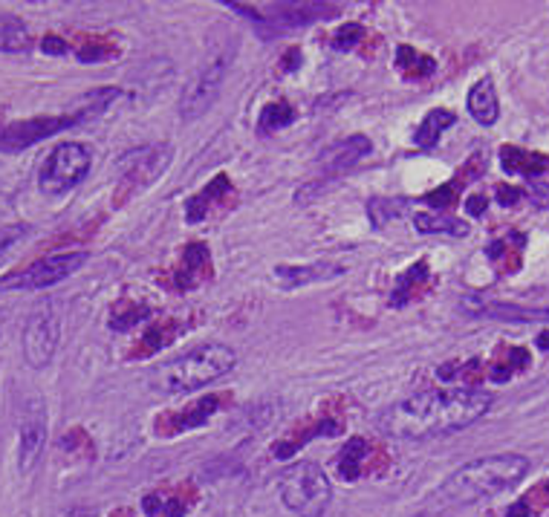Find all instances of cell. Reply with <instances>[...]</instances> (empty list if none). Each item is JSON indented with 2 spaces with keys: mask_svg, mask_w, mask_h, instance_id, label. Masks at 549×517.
I'll list each match as a JSON object with an SVG mask.
<instances>
[{
  "mask_svg": "<svg viewBox=\"0 0 549 517\" xmlns=\"http://www.w3.org/2000/svg\"><path fill=\"white\" fill-rule=\"evenodd\" d=\"M494 396L477 387L419 390L379 416V431L396 439H431L474 425L489 413Z\"/></svg>",
  "mask_w": 549,
  "mask_h": 517,
  "instance_id": "1",
  "label": "cell"
},
{
  "mask_svg": "<svg viewBox=\"0 0 549 517\" xmlns=\"http://www.w3.org/2000/svg\"><path fill=\"white\" fill-rule=\"evenodd\" d=\"M529 474V460L520 453H492L474 462H466L436 488L434 500L443 506H471L489 500L501 491L518 486Z\"/></svg>",
  "mask_w": 549,
  "mask_h": 517,
  "instance_id": "2",
  "label": "cell"
},
{
  "mask_svg": "<svg viewBox=\"0 0 549 517\" xmlns=\"http://www.w3.org/2000/svg\"><path fill=\"white\" fill-rule=\"evenodd\" d=\"M237 364V352L226 344H199L185 356L168 364H159L151 373V385L159 394H182V390H197L211 382L223 379Z\"/></svg>",
  "mask_w": 549,
  "mask_h": 517,
  "instance_id": "3",
  "label": "cell"
},
{
  "mask_svg": "<svg viewBox=\"0 0 549 517\" xmlns=\"http://www.w3.org/2000/svg\"><path fill=\"white\" fill-rule=\"evenodd\" d=\"M119 96V90H98L93 96V105L84 107V110H72V113H64V116H35V119H23V122H12L6 124L4 131H0V150H23L30 145H38L44 139L55 136L61 131H70L76 128V124L87 122L98 116L114 98Z\"/></svg>",
  "mask_w": 549,
  "mask_h": 517,
  "instance_id": "4",
  "label": "cell"
},
{
  "mask_svg": "<svg viewBox=\"0 0 549 517\" xmlns=\"http://www.w3.org/2000/svg\"><path fill=\"white\" fill-rule=\"evenodd\" d=\"M281 500L298 517H321L330 509L333 486L316 462H298L281 477Z\"/></svg>",
  "mask_w": 549,
  "mask_h": 517,
  "instance_id": "5",
  "label": "cell"
},
{
  "mask_svg": "<svg viewBox=\"0 0 549 517\" xmlns=\"http://www.w3.org/2000/svg\"><path fill=\"white\" fill-rule=\"evenodd\" d=\"M90 148L81 142H61L53 154L44 159L38 185L49 197H61L72 191L90 171Z\"/></svg>",
  "mask_w": 549,
  "mask_h": 517,
  "instance_id": "6",
  "label": "cell"
},
{
  "mask_svg": "<svg viewBox=\"0 0 549 517\" xmlns=\"http://www.w3.org/2000/svg\"><path fill=\"white\" fill-rule=\"evenodd\" d=\"M229 67H232V53L229 49H223V53L211 55L199 72L191 79V84L185 87L182 93V102H180V113L182 119H197L203 116V113L217 102V96L223 90V81H226L229 75Z\"/></svg>",
  "mask_w": 549,
  "mask_h": 517,
  "instance_id": "7",
  "label": "cell"
},
{
  "mask_svg": "<svg viewBox=\"0 0 549 517\" xmlns=\"http://www.w3.org/2000/svg\"><path fill=\"white\" fill-rule=\"evenodd\" d=\"M87 251H61V255H49L38 263H32L23 272L6 275L0 281V289H46L61 281H67L70 275H76L87 263Z\"/></svg>",
  "mask_w": 549,
  "mask_h": 517,
  "instance_id": "8",
  "label": "cell"
},
{
  "mask_svg": "<svg viewBox=\"0 0 549 517\" xmlns=\"http://www.w3.org/2000/svg\"><path fill=\"white\" fill-rule=\"evenodd\" d=\"M226 6L234 12H243V15H249V18H255V23H260L266 32L307 27V23H313V21L339 15V6H330V4H274V6H269L266 18H260L255 6H243V4H226Z\"/></svg>",
  "mask_w": 549,
  "mask_h": 517,
  "instance_id": "9",
  "label": "cell"
},
{
  "mask_svg": "<svg viewBox=\"0 0 549 517\" xmlns=\"http://www.w3.org/2000/svg\"><path fill=\"white\" fill-rule=\"evenodd\" d=\"M171 162V145H154V148H142L124 159V171H122V182L116 191V206H122L124 199H131L133 194L145 191L156 176L168 168Z\"/></svg>",
  "mask_w": 549,
  "mask_h": 517,
  "instance_id": "10",
  "label": "cell"
},
{
  "mask_svg": "<svg viewBox=\"0 0 549 517\" xmlns=\"http://www.w3.org/2000/svg\"><path fill=\"white\" fill-rule=\"evenodd\" d=\"M58 347V318L53 307H41L23 330V356L32 368H46Z\"/></svg>",
  "mask_w": 549,
  "mask_h": 517,
  "instance_id": "11",
  "label": "cell"
},
{
  "mask_svg": "<svg viewBox=\"0 0 549 517\" xmlns=\"http://www.w3.org/2000/svg\"><path fill=\"white\" fill-rule=\"evenodd\" d=\"M373 150L370 139L361 136V133H353L342 139V142H335L333 148H327L318 159V168L324 174V180H335V176H342L344 171L356 168L361 159Z\"/></svg>",
  "mask_w": 549,
  "mask_h": 517,
  "instance_id": "12",
  "label": "cell"
},
{
  "mask_svg": "<svg viewBox=\"0 0 549 517\" xmlns=\"http://www.w3.org/2000/svg\"><path fill=\"white\" fill-rule=\"evenodd\" d=\"M463 309L474 318H494V321H511V324H532V321H549V309L538 307H518V304H501V301H480V298H463Z\"/></svg>",
  "mask_w": 549,
  "mask_h": 517,
  "instance_id": "13",
  "label": "cell"
},
{
  "mask_svg": "<svg viewBox=\"0 0 549 517\" xmlns=\"http://www.w3.org/2000/svg\"><path fill=\"white\" fill-rule=\"evenodd\" d=\"M46 443V413L41 405H35L27 411L23 416V425H21V448H18V462H21V471L27 474L32 471V465L38 462L41 451Z\"/></svg>",
  "mask_w": 549,
  "mask_h": 517,
  "instance_id": "14",
  "label": "cell"
},
{
  "mask_svg": "<svg viewBox=\"0 0 549 517\" xmlns=\"http://www.w3.org/2000/svg\"><path fill=\"white\" fill-rule=\"evenodd\" d=\"M344 275L342 263H307V267H274V281L281 284V289H298L307 284H321L333 281V277Z\"/></svg>",
  "mask_w": 549,
  "mask_h": 517,
  "instance_id": "15",
  "label": "cell"
},
{
  "mask_svg": "<svg viewBox=\"0 0 549 517\" xmlns=\"http://www.w3.org/2000/svg\"><path fill=\"white\" fill-rule=\"evenodd\" d=\"M232 197V182L226 174H217L215 180H211L203 191H199L197 197H191L189 203H185V220L189 223H199L206 220L211 208L215 206H226Z\"/></svg>",
  "mask_w": 549,
  "mask_h": 517,
  "instance_id": "16",
  "label": "cell"
},
{
  "mask_svg": "<svg viewBox=\"0 0 549 517\" xmlns=\"http://www.w3.org/2000/svg\"><path fill=\"white\" fill-rule=\"evenodd\" d=\"M211 277V255L208 246L203 243H189L182 249V267L177 275V286L180 289H194L203 281Z\"/></svg>",
  "mask_w": 549,
  "mask_h": 517,
  "instance_id": "17",
  "label": "cell"
},
{
  "mask_svg": "<svg viewBox=\"0 0 549 517\" xmlns=\"http://www.w3.org/2000/svg\"><path fill=\"white\" fill-rule=\"evenodd\" d=\"M469 113L474 116V122L480 124H494L497 116H501V105H497V90H494V81L492 79H480L477 84L471 87L469 93Z\"/></svg>",
  "mask_w": 549,
  "mask_h": 517,
  "instance_id": "18",
  "label": "cell"
},
{
  "mask_svg": "<svg viewBox=\"0 0 549 517\" xmlns=\"http://www.w3.org/2000/svg\"><path fill=\"white\" fill-rule=\"evenodd\" d=\"M501 162H503L506 174H520V176H527V180H532V176H541L549 168V157L529 154V150H520L515 145L501 148Z\"/></svg>",
  "mask_w": 549,
  "mask_h": 517,
  "instance_id": "19",
  "label": "cell"
},
{
  "mask_svg": "<svg viewBox=\"0 0 549 517\" xmlns=\"http://www.w3.org/2000/svg\"><path fill=\"white\" fill-rule=\"evenodd\" d=\"M457 122V116L452 110H445V107H436L431 110L426 119L419 122V128L414 131V145L422 148V150H428L434 148L436 142H440V136L445 128H452V124Z\"/></svg>",
  "mask_w": 549,
  "mask_h": 517,
  "instance_id": "20",
  "label": "cell"
},
{
  "mask_svg": "<svg viewBox=\"0 0 549 517\" xmlns=\"http://www.w3.org/2000/svg\"><path fill=\"white\" fill-rule=\"evenodd\" d=\"M426 284H428V260H417L414 267L405 269L402 277L396 281L393 292H391V304L393 307H405L408 301L414 298Z\"/></svg>",
  "mask_w": 549,
  "mask_h": 517,
  "instance_id": "21",
  "label": "cell"
},
{
  "mask_svg": "<svg viewBox=\"0 0 549 517\" xmlns=\"http://www.w3.org/2000/svg\"><path fill=\"white\" fill-rule=\"evenodd\" d=\"M414 225L422 234H452V237H463L469 234V225L460 223L448 214H434V211H419L414 214Z\"/></svg>",
  "mask_w": 549,
  "mask_h": 517,
  "instance_id": "22",
  "label": "cell"
},
{
  "mask_svg": "<svg viewBox=\"0 0 549 517\" xmlns=\"http://www.w3.org/2000/svg\"><path fill=\"white\" fill-rule=\"evenodd\" d=\"M396 67L402 70L405 79H428L436 72V61L431 55L417 53L414 47H399L396 49Z\"/></svg>",
  "mask_w": 549,
  "mask_h": 517,
  "instance_id": "23",
  "label": "cell"
},
{
  "mask_svg": "<svg viewBox=\"0 0 549 517\" xmlns=\"http://www.w3.org/2000/svg\"><path fill=\"white\" fill-rule=\"evenodd\" d=\"M295 116H298V113L292 110V105L286 102V98H278V102H269L264 107V113H260L258 131L260 133H274V131L286 128V124H292Z\"/></svg>",
  "mask_w": 549,
  "mask_h": 517,
  "instance_id": "24",
  "label": "cell"
},
{
  "mask_svg": "<svg viewBox=\"0 0 549 517\" xmlns=\"http://www.w3.org/2000/svg\"><path fill=\"white\" fill-rule=\"evenodd\" d=\"M365 457H367V443L361 436H353L351 443L344 445L342 451V460H339V471L347 483H353L361 477V465H365Z\"/></svg>",
  "mask_w": 549,
  "mask_h": 517,
  "instance_id": "25",
  "label": "cell"
},
{
  "mask_svg": "<svg viewBox=\"0 0 549 517\" xmlns=\"http://www.w3.org/2000/svg\"><path fill=\"white\" fill-rule=\"evenodd\" d=\"M27 47H30V35L18 18L0 21V49H6V53H21V49H27Z\"/></svg>",
  "mask_w": 549,
  "mask_h": 517,
  "instance_id": "26",
  "label": "cell"
},
{
  "mask_svg": "<svg viewBox=\"0 0 549 517\" xmlns=\"http://www.w3.org/2000/svg\"><path fill=\"white\" fill-rule=\"evenodd\" d=\"M217 405H220V399H217V396L199 399L197 405L185 408V411H182V413L177 416V420H173V428H177V431H180V428H182V431H185V428H194V425H199V422H206L208 416L217 411Z\"/></svg>",
  "mask_w": 549,
  "mask_h": 517,
  "instance_id": "27",
  "label": "cell"
},
{
  "mask_svg": "<svg viewBox=\"0 0 549 517\" xmlns=\"http://www.w3.org/2000/svg\"><path fill=\"white\" fill-rule=\"evenodd\" d=\"M76 55L81 64H98V61L116 55V47L102 41V38H87V41H81V47L76 49Z\"/></svg>",
  "mask_w": 549,
  "mask_h": 517,
  "instance_id": "28",
  "label": "cell"
},
{
  "mask_svg": "<svg viewBox=\"0 0 549 517\" xmlns=\"http://www.w3.org/2000/svg\"><path fill=\"white\" fill-rule=\"evenodd\" d=\"M402 208H405L402 199H370L367 203V214L376 229H382L388 220H396L399 214H402Z\"/></svg>",
  "mask_w": 549,
  "mask_h": 517,
  "instance_id": "29",
  "label": "cell"
},
{
  "mask_svg": "<svg viewBox=\"0 0 549 517\" xmlns=\"http://www.w3.org/2000/svg\"><path fill=\"white\" fill-rule=\"evenodd\" d=\"M367 41V30L361 27V23H344V27L333 35V49H353L356 44Z\"/></svg>",
  "mask_w": 549,
  "mask_h": 517,
  "instance_id": "30",
  "label": "cell"
},
{
  "mask_svg": "<svg viewBox=\"0 0 549 517\" xmlns=\"http://www.w3.org/2000/svg\"><path fill=\"white\" fill-rule=\"evenodd\" d=\"M145 315H148L145 307H131V309H124V304H119V307L114 309V318H110V326H114V330H128V326H133L136 321H142Z\"/></svg>",
  "mask_w": 549,
  "mask_h": 517,
  "instance_id": "31",
  "label": "cell"
},
{
  "mask_svg": "<svg viewBox=\"0 0 549 517\" xmlns=\"http://www.w3.org/2000/svg\"><path fill=\"white\" fill-rule=\"evenodd\" d=\"M27 234H30L27 225H6V229H0V263L6 260L9 251L15 249Z\"/></svg>",
  "mask_w": 549,
  "mask_h": 517,
  "instance_id": "32",
  "label": "cell"
},
{
  "mask_svg": "<svg viewBox=\"0 0 549 517\" xmlns=\"http://www.w3.org/2000/svg\"><path fill=\"white\" fill-rule=\"evenodd\" d=\"M460 188H463V180H457L454 182H448V185H443L440 191H434V194H428L426 197V203H431L434 208H445V206H454L457 203V191Z\"/></svg>",
  "mask_w": 549,
  "mask_h": 517,
  "instance_id": "33",
  "label": "cell"
},
{
  "mask_svg": "<svg viewBox=\"0 0 549 517\" xmlns=\"http://www.w3.org/2000/svg\"><path fill=\"white\" fill-rule=\"evenodd\" d=\"M41 49L49 55H64L67 53V41L64 38H58V35H46L44 41H41Z\"/></svg>",
  "mask_w": 549,
  "mask_h": 517,
  "instance_id": "34",
  "label": "cell"
},
{
  "mask_svg": "<svg viewBox=\"0 0 549 517\" xmlns=\"http://www.w3.org/2000/svg\"><path fill=\"white\" fill-rule=\"evenodd\" d=\"M281 70L283 72H292V70H298V67H301V49H298V47H292V49H286V55L281 58Z\"/></svg>",
  "mask_w": 549,
  "mask_h": 517,
  "instance_id": "35",
  "label": "cell"
},
{
  "mask_svg": "<svg viewBox=\"0 0 549 517\" xmlns=\"http://www.w3.org/2000/svg\"><path fill=\"white\" fill-rule=\"evenodd\" d=\"M497 199H501L503 206H515L518 199H520V191L518 188H509V185H501L497 188Z\"/></svg>",
  "mask_w": 549,
  "mask_h": 517,
  "instance_id": "36",
  "label": "cell"
},
{
  "mask_svg": "<svg viewBox=\"0 0 549 517\" xmlns=\"http://www.w3.org/2000/svg\"><path fill=\"white\" fill-rule=\"evenodd\" d=\"M469 211L471 214H483L486 211V197H471L469 199Z\"/></svg>",
  "mask_w": 549,
  "mask_h": 517,
  "instance_id": "37",
  "label": "cell"
},
{
  "mask_svg": "<svg viewBox=\"0 0 549 517\" xmlns=\"http://www.w3.org/2000/svg\"><path fill=\"white\" fill-rule=\"evenodd\" d=\"M527 514H529V509L523 506V503H518L515 509H509V517H527Z\"/></svg>",
  "mask_w": 549,
  "mask_h": 517,
  "instance_id": "38",
  "label": "cell"
},
{
  "mask_svg": "<svg viewBox=\"0 0 549 517\" xmlns=\"http://www.w3.org/2000/svg\"><path fill=\"white\" fill-rule=\"evenodd\" d=\"M538 344H541L544 350H549V333H544V335L538 338Z\"/></svg>",
  "mask_w": 549,
  "mask_h": 517,
  "instance_id": "39",
  "label": "cell"
}]
</instances>
